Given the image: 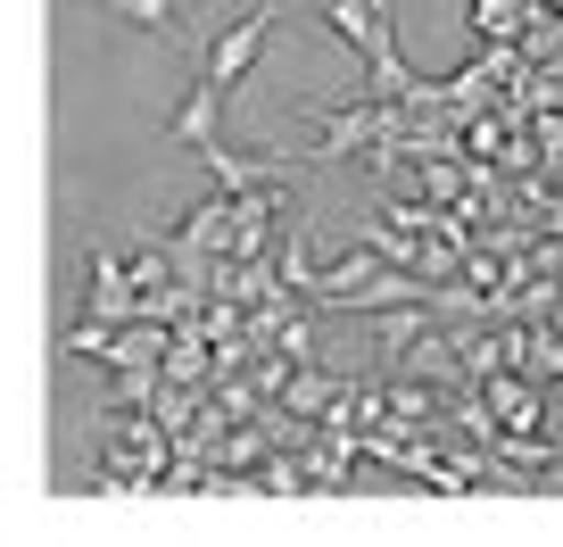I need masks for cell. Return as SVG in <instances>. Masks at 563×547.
I'll use <instances>...</instances> for the list:
<instances>
[{
  "label": "cell",
  "instance_id": "cell-1",
  "mask_svg": "<svg viewBox=\"0 0 563 547\" xmlns=\"http://www.w3.org/2000/svg\"><path fill=\"white\" fill-rule=\"evenodd\" d=\"M274 25H282V0H257V9H249V18H232L224 34L208 42V58H199V75H208V84H241L249 67H257L265 51H274Z\"/></svg>",
  "mask_w": 563,
  "mask_h": 547
},
{
  "label": "cell",
  "instance_id": "cell-2",
  "mask_svg": "<svg viewBox=\"0 0 563 547\" xmlns=\"http://www.w3.org/2000/svg\"><path fill=\"white\" fill-rule=\"evenodd\" d=\"M224 100H232V91L199 75V84L175 100V117H166V142H183V150H216V142H224V133H216V124H224Z\"/></svg>",
  "mask_w": 563,
  "mask_h": 547
},
{
  "label": "cell",
  "instance_id": "cell-3",
  "mask_svg": "<svg viewBox=\"0 0 563 547\" xmlns=\"http://www.w3.org/2000/svg\"><path fill=\"white\" fill-rule=\"evenodd\" d=\"M208 158V175H216V192H232V199H249V192H274L290 166L282 158H265V150H232V142H216V150H199Z\"/></svg>",
  "mask_w": 563,
  "mask_h": 547
},
{
  "label": "cell",
  "instance_id": "cell-4",
  "mask_svg": "<svg viewBox=\"0 0 563 547\" xmlns=\"http://www.w3.org/2000/svg\"><path fill=\"white\" fill-rule=\"evenodd\" d=\"M91 9L124 18L133 34H150V42H158V51H191V42H183V25H175V0H91Z\"/></svg>",
  "mask_w": 563,
  "mask_h": 547
},
{
  "label": "cell",
  "instance_id": "cell-5",
  "mask_svg": "<svg viewBox=\"0 0 563 547\" xmlns=\"http://www.w3.org/2000/svg\"><path fill=\"white\" fill-rule=\"evenodd\" d=\"M481 390H489V415L514 431V440H539V390H530V382H514V373H489Z\"/></svg>",
  "mask_w": 563,
  "mask_h": 547
}]
</instances>
